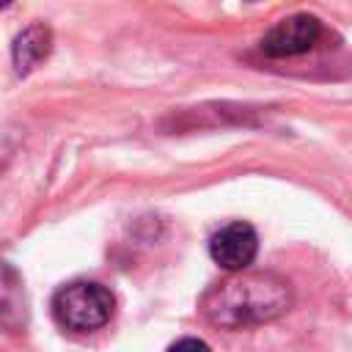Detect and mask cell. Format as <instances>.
I'll return each mask as SVG.
<instances>
[{
    "instance_id": "obj_7",
    "label": "cell",
    "mask_w": 352,
    "mask_h": 352,
    "mask_svg": "<svg viewBox=\"0 0 352 352\" xmlns=\"http://www.w3.org/2000/svg\"><path fill=\"white\" fill-rule=\"evenodd\" d=\"M168 352H212V349H209V344H206V341L187 336V338H179L176 344H170V346H168Z\"/></svg>"
},
{
    "instance_id": "obj_6",
    "label": "cell",
    "mask_w": 352,
    "mask_h": 352,
    "mask_svg": "<svg viewBox=\"0 0 352 352\" xmlns=\"http://www.w3.org/2000/svg\"><path fill=\"white\" fill-rule=\"evenodd\" d=\"M52 50V30L44 25V22H33L28 25L16 38H14V47H11V58H14V69L19 77L30 74L41 60H47Z\"/></svg>"
},
{
    "instance_id": "obj_1",
    "label": "cell",
    "mask_w": 352,
    "mask_h": 352,
    "mask_svg": "<svg viewBox=\"0 0 352 352\" xmlns=\"http://www.w3.org/2000/svg\"><path fill=\"white\" fill-rule=\"evenodd\" d=\"M292 286L275 272H234L209 286L201 300V316L223 330H242L278 319L292 308Z\"/></svg>"
},
{
    "instance_id": "obj_4",
    "label": "cell",
    "mask_w": 352,
    "mask_h": 352,
    "mask_svg": "<svg viewBox=\"0 0 352 352\" xmlns=\"http://www.w3.org/2000/svg\"><path fill=\"white\" fill-rule=\"evenodd\" d=\"M209 253L223 270L242 272L253 264L258 253V234L250 223H242V220L228 223L209 239Z\"/></svg>"
},
{
    "instance_id": "obj_5",
    "label": "cell",
    "mask_w": 352,
    "mask_h": 352,
    "mask_svg": "<svg viewBox=\"0 0 352 352\" xmlns=\"http://www.w3.org/2000/svg\"><path fill=\"white\" fill-rule=\"evenodd\" d=\"M25 322H28V308H25L22 278L8 261L0 258V330L19 333Z\"/></svg>"
},
{
    "instance_id": "obj_8",
    "label": "cell",
    "mask_w": 352,
    "mask_h": 352,
    "mask_svg": "<svg viewBox=\"0 0 352 352\" xmlns=\"http://www.w3.org/2000/svg\"><path fill=\"white\" fill-rule=\"evenodd\" d=\"M6 6H11V0H0V8H6Z\"/></svg>"
},
{
    "instance_id": "obj_2",
    "label": "cell",
    "mask_w": 352,
    "mask_h": 352,
    "mask_svg": "<svg viewBox=\"0 0 352 352\" xmlns=\"http://www.w3.org/2000/svg\"><path fill=\"white\" fill-rule=\"evenodd\" d=\"M116 311V297L107 286L96 280H72L60 286L52 297V316L60 327L74 333H91L110 322Z\"/></svg>"
},
{
    "instance_id": "obj_3",
    "label": "cell",
    "mask_w": 352,
    "mask_h": 352,
    "mask_svg": "<svg viewBox=\"0 0 352 352\" xmlns=\"http://www.w3.org/2000/svg\"><path fill=\"white\" fill-rule=\"evenodd\" d=\"M322 22L311 14H292L280 22H275L264 38H261V50L270 58H294L302 55L308 50L316 47V41L322 38Z\"/></svg>"
}]
</instances>
